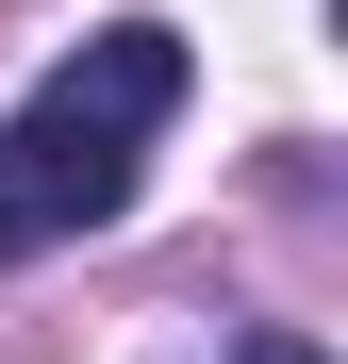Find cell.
<instances>
[{"mask_svg": "<svg viewBox=\"0 0 348 364\" xmlns=\"http://www.w3.org/2000/svg\"><path fill=\"white\" fill-rule=\"evenodd\" d=\"M183 83H199V67H183L166 17H100L67 67L0 116V265L67 249V232H100L116 199H133V166H149L166 116H183Z\"/></svg>", "mask_w": 348, "mask_h": 364, "instance_id": "cell-1", "label": "cell"}, {"mask_svg": "<svg viewBox=\"0 0 348 364\" xmlns=\"http://www.w3.org/2000/svg\"><path fill=\"white\" fill-rule=\"evenodd\" d=\"M232 364H315V348L299 331H232Z\"/></svg>", "mask_w": 348, "mask_h": 364, "instance_id": "cell-2", "label": "cell"}]
</instances>
